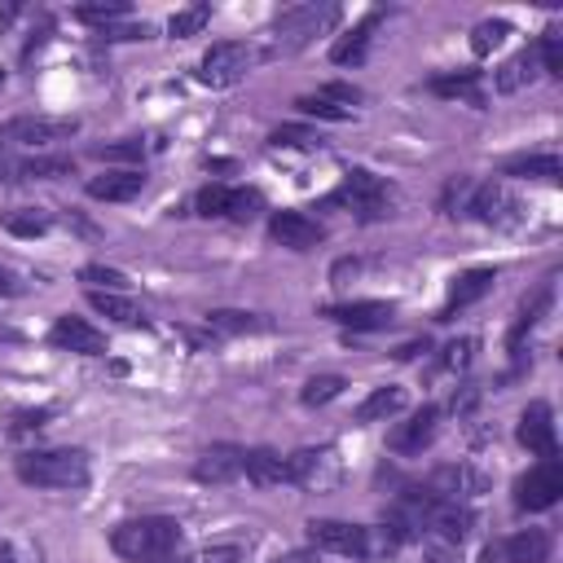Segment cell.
Wrapping results in <instances>:
<instances>
[{
	"mask_svg": "<svg viewBox=\"0 0 563 563\" xmlns=\"http://www.w3.org/2000/svg\"><path fill=\"white\" fill-rule=\"evenodd\" d=\"M268 145H277V150H317V145H321V136H317L312 128H299V123H282V128H273Z\"/></svg>",
	"mask_w": 563,
	"mask_h": 563,
	"instance_id": "cell-35",
	"label": "cell"
},
{
	"mask_svg": "<svg viewBox=\"0 0 563 563\" xmlns=\"http://www.w3.org/2000/svg\"><path fill=\"white\" fill-rule=\"evenodd\" d=\"M180 545V523L167 515H141L110 532V550L128 563H163Z\"/></svg>",
	"mask_w": 563,
	"mask_h": 563,
	"instance_id": "cell-1",
	"label": "cell"
},
{
	"mask_svg": "<svg viewBox=\"0 0 563 563\" xmlns=\"http://www.w3.org/2000/svg\"><path fill=\"white\" fill-rule=\"evenodd\" d=\"M506 176H528V180H559L563 158L559 154H519L506 163Z\"/></svg>",
	"mask_w": 563,
	"mask_h": 563,
	"instance_id": "cell-27",
	"label": "cell"
},
{
	"mask_svg": "<svg viewBox=\"0 0 563 563\" xmlns=\"http://www.w3.org/2000/svg\"><path fill=\"white\" fill-rule=\"evenodd\" d=\"M48 343L62 347V352H79V356H101L106 352V334L84 317H57L53 330H48Z\"/></svg>",
	"mask_w": 563,
	"mask_h": 563,
	"instance_id": "cell-14",
	"label": "cell"
},
{
	"mask_svg": "<svg viewBox=\"0 0 563 563\" xmlns=\"http://www.w3.org/2000/svg\"><path fill=\"white\" fill-rule=\"evenodd\" d=\"M422 563H457V550L453 545H431V550H422Z\"/></svg>",
	"mask_w": 563,
	"mask_h": 563,
	"instance_id": "cell-47",
	"label": "cell"
},
{
	"mask_svg": "<svg viewBox=\"0 0 563 563\" xmlns=\"http://www.w3.org/2000/svg\"><path fill=\"white\" fill-rule=\"evenodd\" d=\"M101 35H106V40H150L154 31H150V26L141 22V26H119V31H114V26H106Z\"/></svg>",
	"mask_w": 563,
	"mask_h": 563,
	"instance_id": "cell-46",
	"label": "cell"
},
{
	"mask_svg": "<svg viewBox=\"0 0 563 563\" xmlns=\"http://www.w3.org/2000/svg\"><path fill=\"white\" fill-rule=\"evenodd\" d=\"M537 57H541V70H545V75H563V44H559V31H554V26L541 35Z\"/></svg>",
	"mask_w": 563,
	"mask_h": 563,
	"instance_id": "cell-39",
	"label": "cell"
},
{
	"mask_svg": "<svg viewBox=\"0 0 563 563\" xmlns=\"http://www.w3.org/2000/svg\"><path fill=\"white\" fill-rule=\"evenodd\" d=\"M141 189H145V172H136V167L101 172L88 180V198H97V202H132Z\"/></svg>",
	"mask_w": 563,
	"mask_h": 563,
	"instance_id": "cell-19",
	"label": "cell"
},
{
	"mask_svg": "<svg viewBox=\"0 0 563 563\" xmlns=\"http://www.w3.org/2000/svg\"><path fill=\"white\" fill-rule=\"evenodd\" d=\"M325 202L347 207V211H356V216L374 220V216H387V207H391V185H387L383 176H374V172L356 167V172H347V176H343V185H339Z\"/></svg>",
	"mask_w": 563,
	"mask_h": 563,
	"instance_id": "cell-4",
	"label": "cell"
},
{
	"mask_svg": "<svg viewBox=\"0 0 563 563\" xmlns=\"http://www.w3.org/2000/svg\"><path fill=\"white\" fill-rule=\"evenodd\" d=\"M273 563H317V550H295V554H282Z\"/></svg>",
	"mask_w": 563,
	"mask_h": 563,
	"instance_id": "cell-48",
	"label": "cell"
},
{
	"mask_svg": "<svg viewBox=\"0 0 563 563\" xmlns=\"http://www.w3.org/2000/svg\"><path fill=\"white\" fill-rule=\"evenodd\" d=\"M207 325L216 334H255V330H268L255 312H242V308H216V312H207Z\"/></svg>",
	"mask_w": 563,
	"mask_h": 563,
	"instance_id": "cell-30",
	"label": "cell"
},
{
	"mask_svg": "<svg viewBox=\"0 0 563 563\" xmlns=\"http://www.w3.org/2000/svg\"><path fill=\"white\" fill-rule=\"evenodd\" d=\"M242 545L238 541H229V545H207V550H198L194 554V563H242Z\"/></svg>",
	"mask_w": 563,
	"mask_h": 563,
	"instance_id": "cell-42",
	"label": "cell"
},
{
	"mask_svg": "<svg viewBox=\"0 0 563 563\" xmlns=\"http://www.w3.org/2000/svg\"><path fill=\"white\" fill-rule=\"evenodd\" d=\"M0 295H4V299H22V295H26V282H22L9 264H0Z\"/></svg>",
	"mask_w": 563,
	"mask_h": 563,
	"instance_id": "cell-44",
	"label": "cell"
},
{
	"mask_svg": "<svg viewBox=\"0 0 563 563\" xmlns=\"http://www.w3.org/2000/svg\"><path fill=\"white\" fill-rule=\"evenodd\" d=\"M537 75H541V57H537V44H532V48H519L515 57H506V62L493 70V88L510 97V92L537 84Z\"/></svg>",
	"mask_w": 563,
	"mask_h": 563,
	"instance_id": "cell-20",
	"label": "cell"
},
{
	"mask_svg": "<svg viewBox=\"0 0 563 563\" xmlns=\"http://www.w3.org/2000/svg\"><path fill=\"white\" fill-rule=\"evenodd\" d=\"M493 282H497V273H493V268H471V273L453 277L449 299H444V308H440V317H435V321H453L462 308H471L475 299H484V295L493 290Z\"/></svg>",
	"mask_w": 563,
	"mask_h": 563,
	"instance_id": "cell-17",
	"label": "cell"
},
{
	"mask_svg": "<svg viewBox=\"0 0 563 563\" xmlns=\"http://www.w3.org/2000/svg\"><path fill=\"white\" fill-rule=\"evenodd\" d=\"M383 22V13H365L347 35H339L334 40V48H330V62H339V66H356V62H365V48H369V35H374V26Z\"/></svg>",
	"mask_w": 563,
	"mask_h": 563,
	"instance_id": "cell-21",
	"label": "cell"
},
{
	"mask_svg": "<svg viewBox=\"0 0 563 563\" xmlns=\"http://www.w3.org/2000/svg\"><path fill=\"white\" fill-rule=\"evenodd\" d=\"M334 18H339L334 4H290V9H282V13L273 18V26H268V35H273V48H268V53H295V48H303V44H308L312 35H321Z\"/></svg>",
	"mask_w": 563,
	"mask_h": 563,
	"instance_id": "cell-3",
	"label": "cell"
},
{
	"mask_svg": "<svg viewBox=\"0 0 563 563\" xmlns=\"http://www.w3.org/2000/svg\"><path fill=\"white\" fill-rule=\"evenodd\" d=\"M242 475H246L251 484H260V488H268V484H290L286 457L273 453V449H246V457H242Z\"/></svg>",
	"mask_w": 563,
	"mask_h": 563,
	"instance_id": "cell-22",
	"label": "cell"
},
{
	"mask_svg": "<svg viewBox=\"0 0 563 563\" xmlns=\"http://www.w3.org/2000/svg\"><path fill=\"white\" fill-rule=\"evenodd\" d=\"M418 352H427V339H422V343H405L396 356H400V361H409V356H418Z\"/></svg>",
	"mask_w": 563,
	"mask_h": 563,
	"instance_id": "cell-49",
	"label": "cell"
},
{
	"mask_svg": "<svg viewBox=\"0 0 563 563\" xmlns=\"http://www.w3.org/2000/svg\"><path fill=\"white\" fill-rule=\"evenodd\" d=\"M123 13H128L123 0H110V4H79V9H75L79 22H114V18H123Z\"/></svg>",
	"mask_w": 563,
	"mask_h": 563,
	"instance_id": "cell-41",
	"label": "cell"
},
{
	"mask_svg": "<svg viewBox=\"0 0 563 563\" xmlns=\"http://www.w3.org/2000/svg\"><path fill=\"white\" fill-rule=\"evenodd\" d=\"M211 22V9L207 4H189V9H180V13H172V22H167V31L176 35V40H185V35H198L202 26Z\"/></svg>",
	"mask_w": 563,
	"mask_h": 563,
	"instance_id": "cell-37",
	"label": "cell"
},
{
	"mask_svg": "<svg viewBox=\"0 0 563 563\" xmlns=\"http://www.w3.org/2000/svg\"><path fill=\"white\" fill-rule=\"evenodd\" d=\"M405 387H396V383H387V387H374L361 405H356V422H383V418H396L400 409H405Z\"/></svg>",
	"mask_w": 563,
	"mask_h": 563,
	"instance_id": "cell-23",
	"label": "cell"
},
{
	"mask_svg": "<svg viewBox=\"0 0 563 563\" xmlns=\"http://www.w3.org/2000/svg\"><path fill=\"white\" fill-rule=\"evenodd\" d=\"M286 471H290V484L312 488V493L334 488V484H339V475H343V466H339L334 449H295V453L286 457Z\"/></svg>",
	"mask_w": 563,
	"mask_h": 563,
	"instance_id": "cell-9",
	"label": "cell"
},
{
	"mask_svg": "<svg viewBox=\"0 0 563 563\" xmlns=\"http://www.w3.org/2000/svg\"><path fill=\"white\" fill-rule=\"evenodd\" d=\"M510 31H515V26H510L506 18H484V22H475V31H471V53H475V57H488L493 48L506 44Z\"/></svg>",
	"mask_w": 563,
	"mask_h": 563,
	"instance_id": "cell-32",
	"label": "cell"
},
{
	"mask_svg": "<svg viewBox=\"0 0 563 563\" xmlns=\"http://www.w3.org/2000/svg\"><path fill=\"white\" fill-rule=\"evenodd\" d=\"M0 563H13V559H9V554H4V550H0Z\"/></svg>",
	"mask_w": 563,
	"mask_h": 563,
	"instance_id": "cell-50",
	"label": "cell"
},
{
	"mask_svg": "<svg viewBox=\"0 0 563 563\" xmlns=\"http://www.w3.org/2000/svg\"><path fill=\"white\" fill-rule=\"evenodd\" d=\"M0 224H4V233H13V238H40V233H48L53 216H48L44 207H18V211H4Z\"/></svg>",
	"mask_w": 563,
	"mask_h": 563,
	"instance_id": "cell-28",
	"label": "cell"
},
{
	"mask_svg": "<svg viewBox=\"0 0 563 563\" xmlns=\"http://www.w3.org/2000/svg\"><path fill=\"white\" fill-rule=\"evenodd\" d=\"M431 92H440V97H462V101H471V106H484V92H479V70L440 75V79H431Z\"/></svg>",
	"mask_w": 563,
	"mask_h": 563,
	"instance_id": "cell-29",
	"label": "cell"
},
{
	"mask_svg": "<svg viewBox=\"0 0 563 563\" xmlns=\"http://www.w3.org/2000/svg\"><path fill=\"white\" fill-rule=\"evenodd\" d=\"M242 457H246V449H238V444H211V449L198 453L194 479H202V484H229V479L242 475Z\"/></svg>",
	"mask_w": 563,
	"mask_h": 563,
	"instance_id": "cell-16",
	"label": "cell"
},
{
	"mask_svg": "<svg viewBox=\"0 0 563 563\" xmlns=\"http://www.w3.org/2000/svg\"><path fill=\"white\" fill-rule=\"evenodd\" d=\"M268 233H273V242H282L286 251H312V246L325 238V229H321L312 216H303V211H273V216H268Z\"/></svg>",
	"mask_w": 563,
	"mask_h": 563,
	"instance_id": "cell-13",
	"label": "cell"
},
{
	"mask_svg": "<svg viewBox=\"0 0 563 563\" xmlns=\"http://www.w3.org/2000/svg\"><path fill=\"white\" fill-rule=\"evenodd\" d=\"M471 352H475V339H453L444 347V369H462L471 361Z\"/></svg>",
	"mask_w": 563,
	"mask_h": 563,
	"instance_id": "cell-43",
	"label": "cell"
},
{
	"mask_svg": "<svg viewBox=\"0 0 563 563\" xmlns=\"http://www.w3.org/2000/svg\"><path fill=\"white\" fill-rule=\"evenodd\" d=\"M75 163L70 158H26L18 163V180H57V176H70Z\"/></svg>",
	"mask_w": 563,
	"mask_h": 563,
	"instance_id": "cell-34",
	"label": "cell"
},
{
	"mask_svg": "<svg viewBox=\"0 0 563 563\" xmlns=\"http://www.w3.org/2000/svg\"><path fill=\"white\" fill-rule=\"evenodd\" d=\"M97 158H141V141H119V145H101Z\"/></svg>",
	"mask_w": 563,
	"mask_h": 563,
	"instance_id": "cell-45",
	"label": "cell"
},
{
	"mask_svg": "<svg viewBox=\"0 0 563 563\" xmlns=\"http://www.w3.org/2000/svg\"><path fill=\"white\" fill-rule=\"evenodd\" d=\"M13 471L31 488H84L88 484V453H79V449H31V453H18Z\"/></svg>",
	"mask_w": 563,
	"mask_h": 563,
	"instance_id": "cell-2",
	"label": "cell"
},
{
	"mask_svg": "<svg viewBox=\"0 0 563 563\" xmlns=\"http://www.w3.org/2000/svg\"><path fill=\"white\" fill-rule=\"evenodd\" d=\"M559 493H563V466H559V457H541L528 475H519L515 506L519 510H550L559 501Z\"/></svg>",
	"mask_w": 563,
	"mask_h": 563,
	"instance_id": "cell-8",
	"label": "cell"
},
{
	"mask_svg": "<svg viewBox=\"0 0 563 563\" xmlns=\"http://www.w3.org/2000/svg\"><path fill=\"white\" fill-rule=\"evenodd\" d=\"M295 106H299L303 114H317V119H330V123H347V119H352V110H347V106H339V101H330V97H321V92L299 97Z\"/></svg>",
	"mask_w": 563,
	"mask_h": 563,
	"instance_id": "cell-38",
	"label": "cell"
},
{
	"mask_svg": "<svg viewBox=\"0 0 563 563\" xmlns=\"http://www.w3.org/2000/svg\"><path fill=\"white\" fill-rule=\"evenodd\" d=\"M471 216L479 224H493V229H515V224H523V202L501 180H488L471 194Z\"/></svg>",
	"mask_w": 563,
	"mask_h": 563,
	"instance_id": "cell-10",
	"label": "cell"
},
{
	"mask_svg": "<svg viewBox=\"0 0 563 563\" xmlns=\"http://www.w3.org/2000/svg\"><path fill=\"white\" fill-rule=\"evenodd\" d=\"M251 62H255V48H251V44H242V40H220V44H211V48L202 53V62H198V84H207V88H233V84H242V75L251 70Z\"/></svg>",
	"mask_w": 563,
	"mask_h": 563,
	"instance_id": "cell-5",
	"label": "cell"
},
{
	"mask_svg": "<svg viewBox=\"0 0 563 563\" xmlns=\"http://www.w3.org/2000/svg\"><path fill=\"white\" fill-rule=\"evenodd\" d=\"M343 387H347V383H343V374H312V378L303 383L299 400L317 409V405H330L334 396H343Z\"/></svg>",
	"mask_w": 563,
	"mask_h": 563,
	"instance_id": "cell-33",
	"label": "cell"
},
{
	"mask_svg": "<svg viewBox=\"0 0 563 563\" xmlns=\"http://www.w3.org/2000/svg\"><path fill=\"white\" fill-rule=\"evenodd\" d=\"M435 431H440V409H435V405H422L405 427H396V431L387 435V449L400 453V457H413V453H422V449L435 440Z\"/></svg>",
	"mask_w": 563,
	"mask_h": 563,
	"instance_id": "cell-15",
	"label": "cell"
},
{
	"mask_svg": "<svg viewBox=\"0 0 563 563\" xmlns=\"http://www.w3.org/2000/svg\"><path fill=\"white\" fill-rule=\"evenodd\" d=\"M260 211H264L260 189H229V207H224V216H229V220L246 224V220H255Z\"/></svg>",
	"mask_w": 563,
	"mask_h": 563,
	"instance_id": "cell-36",
	"label": "cell"
},
{
	"mask_svg": "<svg viewBox=\"0 0 563 563\" xmlns=\"http://www.w3.org/2000/svg\"><path fill=\"white\" fill-rule=\"evenodd\" d=\"M550 295H554V290H550V282H541V286H537V290H532V295L519 303V317H515V325H510V347H519V343H523V334H528V330H532V325L545 317Z\"/></svg>",
	"mask_w": 563,
	"mask_h": 563,
	"instance_id": "cell-26",
	"label": "cell"
},
{
	"mask_svg": "<svg viewBox=\"0 0 563 563\" xmlns=\"http://www.w3.org/2000/svg\"><path fill=\"white\" fill-rule=\"evenodd\" d=\"M79 282L88 290H114V295H128L132 290V277L123 268H110V264H84L79 268Z\"/></svg>",
	"mask_w": 563,
	"mask_h": 563,
	"instance_id": "cell-31",
	"label": "cell"
},
{
	"mask_svg": "<svg viewBox=\"0 0 563 563\" xmlns=\"http://www.w3.org/2000/svg\"><path fill=\"white\" fill-rule=\"evenodd\" d=\"M554 550V537L545 528H523L510 537H497L479 550V563H545Z\"/></svg>",
	"mask_w": 563,
	"mask_h": 563,
	"instance_id": "cell-6",
	"label": "cell"
},
{
	"mask_svg": "<svg viewBox=\"0 0 563 563\" xmlns=\"http://www.w3.org/2000/svg\"><path fill=\"white\" fill-rule=\"evenodd\" d=\"M88 303L101 312V317H110V321H119V325H145V317H141V308L128 299V295H114V290H88Z\"/></svg>",
	"mask_w": 563,
	"mask_h": 563,
	"instance_id": "cell-25",
	"label": "cell"
},
{
	"mask_svg": "<svg viewBox=\"0 0 563 563\" xmlns=\"http://www.w3.org/2000/svg\"><path fill=\"white\" fill-rule=\"evenodd\" d=\"M308 545L325 550V554L365 559L369 554V528L347 523V519H308Z\"/></svg>",
	"mask_w": 563,
	"mask_h": 563,
	"instance_id": "cell-7",
	"label": "cell"
},
{
	"mask_svg": "<svg viewBox=\"0 0 563 563\" xmlns=\"http://www.w3.org/2000/svg\"><path fill=\"white\" fill-rule=\"evenodd\" d=\"M330 321L347 325V330H387L396 321V308L383 303V299H361V303H339V308H325Z\"/></svg>",
	"mask_w": 563,
	"mask_h": 563,
	"instance_id": "cell-18",
	"label": "cell"
},
{
	"mask_svg": "<svg viewBox=\"0 0 563 563\" xmlns=\"http://www.w3.org/2000/svg\"><path fill=\"white\" fill-rule=\"evenodd\" d=\"M427 523L444 537V541H462L466 532H471V523H475V515L466 510V506H457V501H440V506H431V515H427Z\"/></svg>",
	"mask_w": 563,
	"mask_h": 563,
	"instance_id": "cell-24",
	"label": "cell"
},
{
	"mask_svg": "<svg viewBox=\"0 0 563 563\" xmlns=\"http://www.w3.org/2000/svg\"><path fill=\"white\" fill-rule=\"evenodd\" d=\"M79 132V119H48V114H26V119H13L0 141H22V145H48V141H66Z\"/></svg>",
	"mask_w": 563,
	"mask_h": 563,
	"instance_id": "cell-12",
	"label": "cell"
},
{
	"mask_svg": "<svg viewBox=\"0 0 563 563\" xmlns=\"http://www.w3.org/2000/svg\"><path fill=\"white\" fill-rule=\"evenodd\" d=\"M519 444L537 457H559V435H554V409L545 400H532L523 413H519V427H515Z\"/></svg>",
	"mask_w": 563,
	"mask_h": 563,
	"instance_id": "cell-11",
	"label": "cell"
},
{
	"mask_svg": "<svg viewBox=\"0 0 563 563\" xmlns=\"http://www.w3.org/2000/svg\"><path fill=\"white\" fill-rule=\"evenodd\" d=\"M229 189L233 185H207L202 194H198V216H224V207H229Z\"/></svg>",
	"mask_w": 563,
	"mask_h": 563,
	"instance_id": "cell-40",
	"label": "cell"
}]
</instances>
